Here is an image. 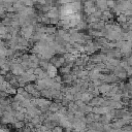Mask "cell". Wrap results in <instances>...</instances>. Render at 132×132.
<instances>
[{
  "label": "cell",
  "mask_w": 132,
  "mask_h": 132,
  "mask_svg": "<svg viewBox=\"0 0 132 132\" xmlns=\"http://www.w3.org/2000/svg\"><path fill=\"white\" fill-rule=\"evenodd\" d=\"M85 132H95V131H94L93 129H89V130H86Z\"/></svg>",
  "instance_id": "obj_2"
},
{
  "label": "cell",
  "mask_w": 132,
  "mask_h": 132,
  "mask_svg": "<svg viewBox=\"0 0 132 132\" xmlns=\"http://www.w3.org/2000/svg\"><path fill=\"white\" fill-rule=\"evenodd\" d=\"M0 128H1V126H0Z\"/></svg>",
  "instance_id": "obj_3"
},
{
  "label": "cell",
  "mask_w": 132,
  "mask_h": 132,
  "mask_svg": "<svg viewBox=\"0 0 132 132\" xmlns=\"http://www.w3.org/2000/svg\"><path fill=\"white\" fill-rule=\"evenodd\" d=\"M23 126H24V123L23 122H16L14 124V127L15 128H23Z\"/></svg>",
  "instance_id": "obj_1"
}]
</instances>
